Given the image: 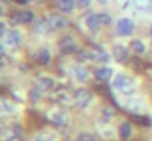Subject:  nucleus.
<instances>
[{"instance_id": "f257e3e1", "label": "nucleus", "mask_w": 152, "mask_h": 141, "mask_svg": "<svg viewBox=\"0 0 152 141\" xmlns=\"http://www.w3.org/2000/svg\"><path fill=\"white\" fill-rule=\"evenodd\" d=\"M113 89L123 95H131L136 90V82L126 74H116L113 79Z\"/></svg>"}, {"instance_id": "f03ea898", "label": "nucleus", "mask_w": 152, "mask_h": 141, "mask_svg": "<svg viewBox=\"0 0 152 141\" xmlns=\"http://www.w3.org/2000/svg\"><path fill=\"white\" fill-rule=\"evenodd\" d=\"M20 44H21V33L18 31V30L12 28L2 36V48H5V49L7 48L8 49H17Z\"/></svg>"}, {"instance_id": "7ed1b4c3", "label": "nucleus", "mask_w": 152, "mask_h": 141, "mask_svg": "<svg viewBox=\"0 0 152 141\" xmlns=\"http://www.w3.org/2000/svg\"><path fill=\"white\" fill-rule=\"evenodd\" d=\"M93 100V95L90 94L87 89H80V90H77L75 94H74V98H72V103L75 108H79V110H83V108H87L90 103H92Z\"/></svg>"}, {"instance_id": "20e7f679", "label": "nucleus", "mask_w": 152, "mask_h": 141, "mask_svg": "<svg viewBox=\"0 0 152 141\" xmlns=\"http://www.w3.org/2000/svg\"><path fill=\"white\" fill-rule=\"evenodd\" d=\"M21 136H23V128L18 123H12L8 128H2V141H20Z\"/></svg>"}, {"instance_id": "39448f33", "label": "nucleus", "mask_w": 152, "mask_h": 141, "mask_svg": "<svg viewBox=\"0 0 152 141\" xmlns=\"http://www.w3.org/2000/svg\"><path fill=\"white\" fill-rule=\"evenodd\" d=\"M48 118H49V121L53 125L61 126V128L69 125V115H67L64 110H57V108H54V110H51L49 113H48Z\"/></svg>"}, {"instance_id": "423d86ee", "label": "nucleus", "mask_w": 152, "mask_h": 141, "mask_svg": "<svg viewBox=\"0 0 152 141\" xmlns=\"http://www.w3.org/2000/svg\"><path fill=\"white\" fill-rule=\"evenodd\" d=\"M116 33L119 36H131L134 33V21L131 18H119L116 23Z\"/></svg>"}, {"instance_id": "0eeeda50", "label": "nucleus", "mask_w": 152, "mask_h": 141, "mask_svg": "<svg viewBox=\"0 0 152 141\" xmlns=\"http://www.w3.org/2000/svg\"><path fill=\"white\" fill-rule=\"evenodd\" d=\"M123 105H124L126 110L131 111V113H134V115H139V113H142V111H144V100H142V98H139V97H129V98H126Z\"/></svg>"}, {"instance_id": "6e6552de", "label": "nucleus", "mask_w": 152, "mask_h": 141, "mask_svg": "<svg viewBox=\"0 0 152 141\" xmlns=\"http://www.w3.org/2000/svg\"><path fill=\"white\" fill-rule=\"evenodd\" d=\"M34 20V13L31 10H23V12H18L15 13V16H12L10 21L12 25H20V23H31Z\"/></svg>"}, {"instance_id": "1a4fd4ad", "label": "nucleus", "mask_w": 152, "mask_h": 141, "mask_svg": "<svg viewBox=\"0 0 152 141\" xmlns=\"http://www.w3.org/2000/svg\"><path fill=\"white\" fill-rule=\"evenodd\" d=\"M59 49L61 52L64 54H70V52H75L77 51V44H75V39L72 36H62L59 41Z\"/></svg>"}, {"instance_id": "9d476101", "label": "nucleus", "mask_w": 152, "mask_h": 141, "mask_svg": "<svg viewBox=\"0 0 152 141\" xmlns=\"http://www.w3.org/2000/svg\"><path fill=\"white\" fill-rule=\"evenodd\" d=\"M70 75H72V79L77 80V82H87L88 77H90L88 71H87L83 66H80V64L72 66V69H70Z\"/></svg>"}, {"instance_id": "9b49d317", "label": "nucleus", "mask_w": 152, "mask_h": 141, "mask_svg": "<svg viewBox=\"0 0 152 141\" xmlns=\"http://www.w3.org/2000/svg\"><path fill=\"white\" fill-rule=\"evenodd\" d=\"M48 21H49V26H51L53 31L64 30L67 25H69V21L66 20V16H62V15H51L49 18H48Z\"/></svg>"}, {"instance_id": "f8f14e48", "label": "nucleus", "mask_w": 152, "mask_h": 141, "mask_svg": "<svg viewBox=\"0 0 152 141\" xmlns=\"http://www.w3.org/2000/svg\"><path fill=\"white\" fill-rule=\"evenodd\" d=\"M34 85H38L43 92H49L56 87V80L53 77H49V75H39L36 79V82H34Z\"/></svg>"}, {"instance_id": "ddd939ff", "label": "nucleus", "mask_w": 152, "mask_h": 141, "mask_svg": "<svg viewBox=\"0 0 152 141\" xmlns=\"http://www.w3.org/2000/svg\"><path fill=\"white\" fill-rule=\"evenodd\" d=\"M113 58H115L118 62L124 64V62H128V59H129V49L126 48V46H123V44H115V48H113Z\"/></svg>"}, {"instance_id": "4468645a", "label": "nucleus", "mask_w": 152, "mask_h": 141, "mask_svg": "<svg viewBox=\"0 0 152 141\" xmlns=\"http://www.w3.org/2000/svg\"><path fill=\"white\" fill-rule=\"evenodd\" d=\"M129 3L141 13H152V0H129Z\"/></svg>"}, {"instance_id": "2eb2a0df", "label": "nucleus", "mask_w": 152, "mask_h": 141, "mask_svg": "<svg viewBox=\"0 0 152 141\" xmlns=\"http://www.w3.org/2000/svg\"><path fill=\"white\" fill-rule=\"evenodd\" d=\"M85 26L90 30L92 33H96L100 30V26H102V23H100V16L98 13H88V15L85 16Z\"/></svg>"}, {"instance_id": "dca6fc26", "label": "nucleus", "mask_w": 152, "mask_h": 141, "mask_svg": "<svg viewBox=\"0 0 152 141\" xmlns=\"http://www.w3.org/2000/svg\"><path fill=\"white\" fill-rule=\"evenodd\" d=\"M118 134H119V138H121V140H129V138H131V134H132L131 123L123 121V123L119 125V128H118Z\"/></svg>"}, {"instance_id": "f3484780", "label": "nucleus", "mask_w": 152, "mask_h": 141, "mask_svg": "<svg viewBox=\"0 0 152 141\" xmlns=\"http://www.w3.org/2000/svg\"><path fill=\"white\" fill-rule=\"evenodd\" d=\"M34 58H36V62H39L41 66H46L51 61V52L48 49H38Z\"/></svg>"}, {"instance_id": "a211bd4d", "label": "nucleus", "mask_w": 152, "mask_h": 141, "mask_svg": "<svg viewBox=\"0 0 152 141\" xmlns=\"http://www.w3.org/2000/svg\"><path fill=\"white\" fill-rule=\"evenodd\" d=\"M111 77H113V69L111 67L103 66V67H100L98 71H96V79H98V80H102V82L110 80Z\"/></svg>"}, {"instance_id": "6ab92c4d", "label": "nucleus", "mask_w": 152, "mask_h": 141, "mask_svg": "<svg viewBox=\"0 0 152 141\" xmlns=\"http://www.w3.org/2000/svg\"><path fill=\"white\" fill-rule=\"evenodd\" d=\"M57 8L62 13H70L75 8V2L74 0H57Z\"/></svg>"}, {"instance_id": "aec40b11", "label": "nucleus", "mask_w": 152, "mask_h": 141, "mask_svg": "<svg viewBox=\"0 0 152 141\" xmlns=\"http://www.w3.org/2000/svg\"><path fill=\"white\" fill-rule=\"evenodd\" d=\"M34 33L36 35H46V33H49V31H53L51 30V26H49V21L48 20H39V21L34 25Z\"/></svg>"}, {"instance_id": "412c9836", "label": "nucleus", "mask_w": 152, "mask_h": 141, "mask_svg": "<svg viewBox=\"0 0 152 141\" xmlns=\"http://www.w3.org/2000/svg\"><path fill=\"white\" fill-rule=\"evenodd\" d=\"M113 117H115V111H113L108 105L100 108V120H102L103 123H110V121L113 120Z\"/></svg>"}, {"instance_id": "4be33fe9", "label": "nucleus", "mask_w": 152, "mask_h": 141, "mask_svg": "<svg viewBox=\"0 0 152 141\" xmlns=\"http://www.w3.org/2000/svg\"><path fill=\"white\" fill-rule=\"evenodd\" d=\"M51 100L53 102H66L67 100V89L57 87L56 90L51 94Z\"/></svg>"}, {"instance_id": "5701e85b", "label": "nucleus", "mask_w": 152, "mask_h": 141, "mask_svg": "<svg viewBox=\"0 0 152 141\" xmlns=\"http://www.w3.org/2000/svg\"><path fill=\"white\" fill-rule=\"evenodd\" d=\"M77 59H79V62L95 61V51H87V49H80V51H77Z\"/></svg>"}, {"instance_id": "b1692460", "label": "nucleus", "mask_w": 152, "mask_h": 141, "mask_svg": "<svg viewBox=\"0 0 152 141\" xmlns=\"http://www.w3.org/2000/svg\"><path fill=\"white\" fill-rule=\"evenodd\" d=\"M0 108H2V113H5V115H10V113H13L15 110H17V105L13 103L12 100H8V98H2V102H0Z\"/></svg>"}, {"instance_id": "393cba45", "label": "nucleus", "mask_w": 152, "mask_h": 141, "mask_svg": "<svg viewBox=\"0 0 152 141\" xmlns=\"http://www.w3.org/2000/svg\"><path fill=\"white\" fill-rule=\"evenodd\" d=\"M131 51L136 52V54H144L145 52V44L141 41V39H132L131 41Z\"/></svg>"}, {"instance_id": "a878e982", "label": "nucleus", "mask_w": 152, "mask_h": 141, "mask_svg": "<svg viewBox=\"0 0 152 141\" xmlns=\"http://www.w3.org/2000/svg\"><path fill=\"white\" fill-rule=\"evenodd\" d=\"M43 94H44V92L41 90L38 85H33V87H31V90H30V98H31L33 102H38V100H41Z\"/></svg>"}, {"instance_id": "bb28decb", "label": "nucleus", "mask_w": 152, "mask_h": 141, "mask_svg": "<svg viewBox=\"0 0 152 141\" xmlns=\"http://www.w3.org/2000/svg\"><path fill=\"white\" fill-rule=\"evenodd\" d=\"M95 61L96 62H108L110 61V54L106 51H95Z\"/></svg>"}, {"instance_id": "cd10ccee", "label": "nucleus", "mask_w": 152, "mask_h": 141, "mask_svg": "<svg viewBox=\"0 0 152 141\" xmlns=\"http://www.w3.org/2000/svg\"><path fill=\"white\" fill-rule=\"evenodd\" d=\"M77 141H96V136H93L92 133H87V131H82L77 134Z\"/></svg>"}, {"instance_id": "c85d7f7f", "label": "nucleus", "mask_w": 152, "mask_h": 141, "mask_svg": "<svg viewBox=\"0 0 152 141\" xmlns=\"http://www.w3.org/2000/svg\"><path fill=\"white\" fill-rule=\"evenodd\" d=\"M33 141H56V138H54L53 134H49V133H39V134L34 136Z\"/></svg>"}, {"instance_id": "c756f323", "label": "nucleus", "mask_w": 152, "mask_h": 141, "mask_svg": "<svg viewBox=\"0 0 152 141\" xmlns=\"http://www.w3.org/2000/svg\"><path fill=\"white\" fill-rule=\"evenodd\" d=\"M98 16H100V23H102V26L111 23V16H110L108 13H98Z\"/></svg>"}, {"instance_id": "7c9ffc66", "label": "nucleus", "mask_w": 152, "mask_h": 141, "mask_svg": "<svg viewBox=\"0 0 152 141\" xmlns=\"http://www.w3.org/2000/svg\"><path fill=\"white\" fill-rule=\"evenodd\" d=\"M90 3H92V0H77V5H79V8H87Z\"/></svg>"}, {"instance_id": "2f4dec72", "label": "nucleus", "mask_w": 152, "mask_h": 141, "mask_svg": "<svg viewBox=\"0 0 152 141\" xmlns=\"http://www.w3.org/2000/svg\"><path fill=\"white\" fill-rule=\"evenodd\" d=\"M0 30H2V36L8 31V26H7V20H2L0 21Z\"/></svg>"}, {"instance_id": "473e14b6", "label": "nucleus", "mask_w": 152, "mask_h": 141, "mask_svg": "<svg viewBox=\"0 0 152 141\" xmlns=\"http://www.w3.org/2000/svg\"><path fill=\"white\" fill-rule=\"evenodd\" d=\"M15 2H17L18 5H26V3L30 2V0H15Z\"/></svg>"}, {"instance_id": "72a5a7b5", "label": "nucleus", "mask_w": 152, "mask_h": 141, "mask_svg": "<svg viewBox=\"0 0 152 141\" xmlns=\"http://www.w3.org/2000/svg\"><path fill=\"white\" fill-rule=\"evenodd\" d=\"M98 3H100V5H106V3H108V0H98Z\"/></svg>"}, {"instance_id": "f704fd0d", "label": "nucleus", "mask_w": 152, "mask_h": 141, "mask_svg": "<svg viewBox=\"0 0 152 141\" xmlns=\"http://www.w3.org/2000/svg\"><path fill=\"white\" fill-rule=\"evenodd\" d=\"M8 2H10V0H2V3H4V5H7Z\"/></svg>"}, {"instance_id": "c9c22d12", "label": "nucleus", "mask_w": 152, "mask_h": 141, "mask_svg": "<svg viewBox=\"0 0 152 141\" xmlns=\"http://www.w3.org/2000/svg\"><path fill=\"white\" fill-rule=\"evenodd\" d=\"M33 2H43V0H33Z\"/></svg>"}, {"instance_id": "e433bc0d", "label": "nucleus", "mask_w": 152, "mask_h": 141, "mask_svg": "<svg viewBox=\"0 0 152 141\" xmlns=\"http://www.w3.org/2000/svg\"><path fill=\"white\" fill-rule=\"evenodd\" d=\"M151 44H152V35H151Z\"/></svg>"}, {"instance_id": "4c0bfd02", "label": "nucleus", "mask_w": 152, "mask_h": 141, "mask_svg": "<svg viewBox=\"0 0 152 141\" xmlns=\"http://www.w3.org/2000/svg\"><path fill=\"white\" fill-rule=\"evenodd\" d=\"M151 33H152V28H151Z\"/></svg>"}, {"instance_id": "58836bf2", "label": "nucleus", "mask_w": 152, "mask_h": 141, "mask_svg": "<svg viewBox=\"0 0 152 141\" xmlns=\"http://www.w3.org/2000/svg\"><path fill=\"white\" fill-rule=\"evenodd\" d=\"M124 141H126V140H124Z\"/></svg>"}]
</instances>
